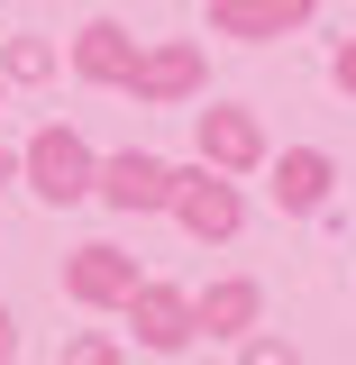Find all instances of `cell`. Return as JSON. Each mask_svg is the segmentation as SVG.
<instances>
[{"label":"cell","mask_w":356,"mask_h":365,"mask_svg":"<svg viewBox=\"0 0 356 365\" xmlns=\"http://www.w3.org/2000/svg\"><path fill=\"white\" fill-rule=\"evenodd\" d=\"M201 247H220V237H238V220H247V201H238V182L220 174V165H192V174H174V201H165Z\"/></svg>","instance_id":"6da1fadb"},{"label":"cell","mask_w":356,"mask_h":365,"mask_svg":"<svg viewBox=\"0 0 356 365\" xmlns=\"http://www.w3.org/2000/svg\"><path fill=\"white\" fill-rule=\"evenodd\" d=\"M128 329H137L146 356H183V347L201 338V319H192V302H183L174 283H137L128 292Z\"/></svg>","instance_id":"7a4b0ae2"},{"label":"cell","mask_w":356,"mask_h":365,"mask_svg":"<svg viewBox=\"0 0 356 365\" xmlns=\"http://www.w3.org/2000/svg\"><path fill=\"white\" fill-rule=\"evenodd\" d=\"M201 73H210V64H201V46L174 37V46H146V55H137L128 91H137V110H174V101H192V91H201Z\"/></svg>","instance_id":"3957f363"},{"label":"cell","mask_w":356,"mask_h":365,"mask_svg":"<svg viewBox=\"0 0 356 365\" xmlns=\"http://www.w3.org/2000/svg\"><path fill=\"white\" fill-rule=\"evenodd\" d=\"M192 137H201V165H220V174H256L265 165V128H256V110H201L192 119Z\"/></svg>","instance_id":"277c9868"},{"label":"cell","mask_w":356,"mask_h":365,"mask_svg":"<svg viewBox=\"0 0 356 365\" xmlns=\"http://www.w3.org/2000/svg\"><path fill=\"white\" fill-rule=\"evenodd\" d=\"M137 283H146V274H137V256H119V247H83V256L64 265V292H73L83 311H128Z\"/></svg>","instance_id":"5b68a950"},{"label":"cell","mask_w":356,"mask_h":365,"mask_svg":"<svg viewBox=\"0 0 356 365\" xmlns=\"http://www.w3.org/2000/svg\"><path fill=\"white\" fill-rule=\"evenodd\" d=\"M28 174H37L46 201H83L91 182H101V165H91V146H83L73 128H46L37 146H28Z\"/></svg>","instance_id":"8992f818"},{"label":"cell","mask_w":356,"mask_h":365,"mask_svg":"<svg viewBox=\"0 0 356 365\" xmlns=\"http://www.w3.org/2000/svg\"><path fill=\"white\" fill-rule=\"evenodd\" d=\"M91 192H101L110 210H165V201H174V165H156V155H137V146H128V155L101 165Z\"/></svg>","instance_id":"52a82bcc"},{"label":"cell","mask_w":356,"mask_h":365,"mask_svg":"<svg viewBox=\"0 0 356 365\" xmlns=\"http://www.w3.org/2000/svg\"><path fill=\"white\" fill-rule=\"evenodd\" d=\"M311 9H320V0H210V28H220V37L265 46V37H293V28H311Z\"/></svg>","instance_id":"ba28073f"},{"label":"cell","mask_w":356,"mask_h":365,"mask_svg":"<svg viewBox=\"0 0 356 365\" xmlns=\"http://www.w3.org/2000/svg\"><path fill=\"white\" fill-rule=\"evenodd\" d=\"M329 182H338V165L320 155V146H293V155H274V210H293V220H311V210H329Z\"/></svg>","instance_id":"9c48e42d"},{"label":"cell","mask_w":356,"mask_h":365,"mask_svg":"<svg viewBox=\"0 0 356 365\" xmlns=\"http://www.w3.org/2000/svg\"><path fill=\"white\" fill-rule=\"evenodd\" d=\"M137 55H146V46H137L128 28H119V19H91L83 37H73V73H83V83H119V91H128Z\"/></svg>","instance_id":"30bf717a"},{"label":"cell","mask_w":356,"mask_h":365,"mask_svg":"<svg viewBox=\"0 0 356 365\" xmlns=\"http://www.w3.org/2000/svg\"><path fill=\"white\" fill-rule=\"evenodd\" d=\"M256 311H265V292H256L247 274H228V283H210V292L192 302L201 338H247V329H256Z\"/></svg>","instance_id":"8fae6325"},{"label":"cell","mask_w":356,"mask_h":365,"mask_svg":"<svg viewBox=\"0 0 356 365\" xmlns=\"http://www.w3.org/2000/svg\"><path fill=\"white\" fill-rule=\"evenodd\" d=\"M46 73H55V46H46V37H19V46H9V83H46Z\"/></svg>","instance_id":"7c38bea8"},{"label":"cell","mask_w":356,"mask_h":365,"mask_svg":"<svg viewBox=\"0 0 356 365\" xmlns=\"http://www.w3.org/2000/svg\"><path fill=\"white\" fill-rule=\"evenodd\" d=\"M329 83H338V91L356 101V46H338V55H329Z\"/></svg>","instance_id":"4fadbf2b"},{"label":"cell","mask_w":356,"mask_h":365,"mask_svg":"<svg viewBox=\"0 0 356 365\" xmlns=\"http://www.w3.org/2000/svg\"><path fill=\"white\" fill-rule=\"evenodd\" d=\"M9 347H19V338H9V311H0V356H9Z\"/></svg>","instance_id":"5bb4252c"}]
</instances>
